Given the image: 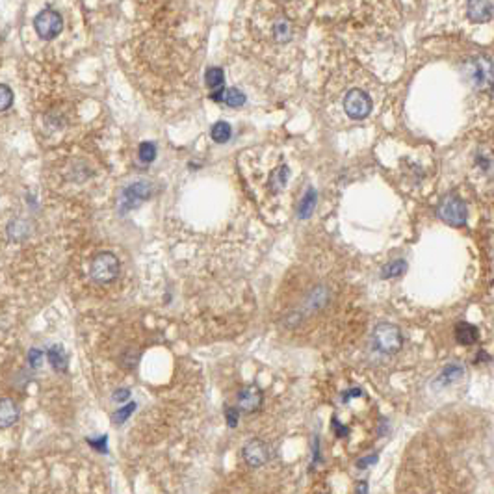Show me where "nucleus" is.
Returning <instances> with one entry per match:
<instances>
[{"mask_svg":"<svg viewBox=\"0 0 494 494\" xmlns=\"http://www.w3.org/2000/svg\"><path fill=\"white\" fill-rule=\"evenodd\" d=\"M210 99L212 101H215V103H223L230 108L244 106L245 101H247L244 91L238 88H227V89H221V91H215V94L210 95Z\"/></svg>","mask_w":494,"mask_h":494,"instance_id":"9d476101","label":"nucleus"},{"mask_svg":"<svg viewBox=\"0 0 494 494\" xmlns=\"http://www.w3.org/2000/svg\"><path fill=\"white\" fill-rule=\"evenodd\" d=\"M357 494H366L368 493V483L366 481H359L357 483V490H355Z\"/></svg>","mask_w":494,"mask_h":494,"instance_id":"c756f323","label":"nucleus"},{"mask_svg":"<svg viewBox=\"0 0 494 494\" xmlns=\"http://www.w3.org/2000/svg\"><path fill=\"white\" fill-rule=\"evenodd\" d=\"M47 359H49L50 366L54 368V370H58V372H65L67 370V364H69V359H67V353L64 352V347L62 346H50L49 352H47Z\"/></svg>","mask_w":494,"mask_h":494,"instance_id":"ddd939ff","label":"nucleus"},{"mask_svg":"<svg viewBox=\"0 0 494 494\" xmlns=\"http://www.w3.org/2000/svg\"><path fill=\"white\" fill-rule=\"evenodd\" d=\"M401 344H403V338H401L400 329L392 323H379L376 329H374V346L376 349H379L381 353H398L401 349Z\"/></svg>","mask_w":494,"mask_h":494,"instance_id":"7ed1b4c3","label":"nucleus"},{"mask_svg":"<svg viewBox=\"0 0 494 494\" xmlns=\"http://www.w3.org/2000/svg\"><path fill=\"white\" fill-rule=\"evenodd\" d=\"M134 411H136V403L133 401V403H128V405H125L123 409H119L118 412H113V422H116V424H123Z\"/></svg>","mask_w":494,"mask_h":494,"instance_id":"b1692460","label":"nucleus"},{"mask_svg":"<svg viewBox=\"0 0 494 494\" xmlns=\"http://www.w3.org/2000/svg\"><path fill=\"white\" fill-rule=\"evenodd\" d=\"M439 215L441 220L454 227L463 225L466 221V206L457 196H446L439 205Z\"/></svg>","mask_w":494,"mask_h":494,"instance_id":"0eeeda50","label":"nucleus"},{"mask_svg":"<svg viewBox=\"0 0 494 494\" xmlns=\"http://www.w3.org/2000/svg\"><path fill=\"white\" fill-rule=\"evenodd\" d=\"M262 405V391L257 385L244 387L238 392V409L244 412L259 411Z\"/></svg>","mask_w":494,"mask_h":494,"instance_id":"1a4fd4ad","label":"nucleus"},{"mask_svg":"<svg viewBox=\"0 0 494 494\" xmlns=\"http://www.w3.org/2000/svg\"><path fill=\"white\" fill-rule=\"evenodd\" d=\"M316 199H318V196H316V191L310 188V190H307V193L303 196V199H301V203H299L298 206V218L299 220H307V218H310V214H313L314 206H316Z\"/></svg>","mask_w":494,"mask_h":494,"instance_id":"dca6fc26","label":"nucleus"},{"mask_svg":"<svg viewBox=\"0 0 494 494\" xmlns=\"http://www.w3.org/2000/svg\"><path fill=\"white\" fill-rule=\"evenodd\" d=\"M88 442L91 446H94L95 450H99V451H106V437H101V439H88Z\"/></svg>","mask_w":494,"mask_h":494,"instance_id":"cd10ccee","label":"nucleus"},{"mask_svg":"<svg viewBox=\"0 0 494 494\" xmlns=\"http://www.w3.org/2000/svg\"><path fill=\"white\" fill-rule=\"evenodd\" d=\"M113 401H118V403H123V401H127L128 398H130V391L128 388H119V391L113 392Z\"/></svg>","mask_w":494,"mask_h":494,"instance_id":"bb28decb","label":"nucleus"},{"mask_svg":"<svg viewBox=\"0 0 494 494\" xmlns=\"http://www.w3.org/2000/svg\"><path fill=\"white\" fill-rule=\"evenodd\" d=\"M478 329L474 327V325H470V323H459L457 327H455V338L459 340L461 344H474L476 340H478Z\"/></svg>","mask_w":494,"mask_h":494,"instance_id":"a211bd4d","label":"nucleus"},{"mask_svg":"<svg viewBox=\"0 0 494 494\" xmlns=\"http://www.w3.org/2000/svg\"><path fill=\"white\" fill-rule=\"evenodd\" d=\"M403 271H405V262L403 260H396V262H392V264H388L387 268L383 269V277H398Z\"/></svg>","mask_w":494,"mask_h":494,"instance_id":"5701e85b","label":"nucleus"},{"mask_svg":"<svg viewBox=\"0 0 494 494\" xmlns=\"http://www.w3.org/2000/svg\"><path fill=\"white\" fill-rule=\"evenodd\" d=\"M377 461V455H372V457H366V459H361L359 461V468H364V466L372 465V463H376Z\"/></svg>","mask_w":494,"mask_h":494,"instance_id":"c85d7f7f","label":"nucleus"},{"mask_svg":"<svg viewBox=\"0 0 494 494\" xmlns=\"http://www.w3.org/2000/svg\"><path fill=\"white\" fill-rule=\"evenodd\" d=\"M344 110L352 119H366L372 112V99L362 89H352L344 97Z\"/></svg>","mask_w":494,"mask_h":494,"instance_id":"423d86ee","label":"nucleus"},{"mask_svg":"<svg viewBox=\"0 0 494 494\" xmlns=\"http://www.w3.org/2000/svg\"><path fill=\"white\" fill-rule=\"evenodd\" d=\"M91 279L101 284H108L118 279L119 275V259L113 253H99L89 268Z\"/></svg>","mask_w":494,"mask_h":494,"instance_id":"f03ea898","label":"nucleus"},{"mask_svg":"<svg viewBox=\"0 0 494 494\" xmlns=\"http://www.w3.org/2000/svg\"><path fill=\"white\" fill-rule=\"evenodd\" d=\"M465 71L476 89L487 91L494 86V64L489 56H472L465 64Z\"/></svg>","mask_w":494,"mask_h":494,"instance_id":"f257e3e1","label":"nucleus"},{"mask_svg":"<svg viewBox=\"0 0 494 494\" xmlns=\"http://www.w3.org/2000/svg\"><path fill=\"white\" fill-rule=\"evenodd\" d=\"M17 420H19V409L10 398H4L0 403V426H2V430H6V427L13 426Z\"/></svg>","mask_w":494,"mask_h":494,"instance_id":"f8f14e48","label":"nucleus"},{"mask_svg":"<svg viewBox=\"0 0 494 494\" xmlns=\"http://www.w3.org/2000/svg\"><path fill=\"white\" fill-rule=\"evenodd\" d=\"M325 301H327V290L323 288V286H318V288H314L313 292H310V296H308L307 307L320 308V307H323V303H325Z\"/></svg>","mask_w":494,"mask_h":494,"instance_id":"aec40b11","label":"nucleus"},{"mask_svg":"<svg viewBox=\"0 0 494 494\" xmlns=\"http://www.w3.org/2000/svg\"><path fill=\"white\" fill-rule=\"evenodd\" d=\"M205 84L212 89V91H215V89L221 91V89H223V84H225V73H223V69L221 67L206 69Z\"/></svg>","mask_w":494,"mask_h":494,"instance_id":"f3484780","label":"nucleus"},{"mask_svg":"<svg viewBox=\"0 0 494 494\" xmlns=\"http://www.w3.org/2000/svg\"><path fill=\"white\" fill-rule=\"evenodd\" d=\"M210 136L215 143H227L232 136V128L227 121H218L214 127L210 128Z\"/></svg>","mask_w":494,"mask_h":494,"instance_id":"6ab92c4d","label":"nucleus"},{"mask_svg":"<svg viewBox=\"0 0 494 494\" xmlns=\"http://www.w3.org/2000/svg\"><path fill=\"white\" fill-rule=\"evenodd\" d=\"M152 186L149 182H134L130 186H127L119 196V214L125 215L137 205H142L143 201L151 197Z\"/></svg>","mask_w":494,"mask_h":494,"instance_id":"39448f33","label":"nucleus"},{"mask_svg":"<svg viewBox=\"0 0 494 494\" xmlns=\"http://www.w3.org/2000/svg\"><path fill=\"white\" fill-rule=\"evenodd\" d=\"M242 457L249 466L259 468V466L266 465L269 459L268 444L260 439H251L249 442H245L244 450H242Z\"/></svg>","mask_w":494,"mask_h":494,"instance_id":"6e6552de","label":"nucleus"},{"mask_svg":"<svg viewBox=\"0 0 494 494\" xmlns=\"http://www.w3.org/2000/svg\"><path fill=\"white\" fill-rule=\"evenodd\" d=\"M466 11H468V17L474 21V23H487V21L493 17L494 6H493V2L474 0V2H468V6H466Z\"/></svg>","mask_w":494,"mask_h":494,"instance_id":"9b49d317","label":"nucleus"},{"mask_svg":"<svg viewBox=\"0 0 494 494\" xmlns=\"http://www.w3.org/2000/svg\"><path fill=\"white\" fill-rule=\"evenodd\" d=\"M288 176H290L288 166L277 167V169H275V172L271 173V176H269V181H268L269 190L274 191V193H279V191L283 190L284 186H286V182H288Z\"/></svg>","mask_w":494,"mask_h":494,"instance_id":"4468645a","label":"nucleus"},{"mask_svg":"<svg viewBox=\"0 0 494 494\" xmlns=\"http://www.w3.org/2000/svg\"><path fill=\"white\" fill-rule=\"evenodd\" d=\"M11 104H13V91H11L6 84H2V86H0V110L6 112Z\"/></svg>","mask_w":494,"mask_h":494,"instance_id":"4be33fe9","label":"nucleus"},{"mask_svg":"<svg viewBox=\"0 0 494 494\" xmlns=\"http://www.w3.org/2000/svg\"><path fill=\"white\" fill-rule=\"evenodd\" d=\"M137 157H140V160H142L143 164H151V162L157 158V145L152 142H143L142 145H140Z\"/></svg>","mask_w":494,"mask_h":494,"instance_id":"412c9836","label":"nucleus"},{"mask_svg":"<svg viewBox=\"0 0 494 494\" xmlns=\"http://www.w3.org/2000/svg\"><path fill=\"white\" fill-rule=\"evenodd\" d=\"M361 394H362V392L359 391V388H353V391H349V392H346V394H344V401H347V400H349V398H353V396H361Z\"/></svg>","mask_w":494,"mask_h":494,"instance_id":"7c9ffc66","label":"nucleus"},{"mask_svg":"<svg viewBox=\"0 0 494 494\" xmlns=\"http://www.w3.org/2000/svg\"><path fill=\"white\" fill-rule=\"evenodd\" d=\"M225 416H227V424H229V427L238 426V409H236V407H227Z\"/></svg>","mask_w":494,"mask_h":494,"instance_id":"a878e982","label":"nucleus"},{"mask_svg":"<svg viewBox=\"0 0 494 494\" xmlns=\"http://www.w3.org/2000/svg\"><path fill=\"white\" fill-rule=\"evenodd\" d=\"M34 28L41 40L52 41L54 38H58V34L64 28V19H62V15L58 11L47 8V10L35 15Z\"/></svg>","mask_w":494,"mask_h":494,"instance_id":"20e7f679","label":"nucleus"},{"mask_svg":"<svg viewBox=\"0 0 494 494\" xmlns=\"http://www.w3.org/2000/svg\"><path fill=\"white\" fill-rule=\"evenodd\" d=\"M43 359H45V353L40 352V349H35V347L28 352V362H30V366L34 368V370H38V368L43 364Z\"/></svg>","mask_w":494,"mask_h":494,"instance_id":"393cba45","label":"nucleus"},{"mask_svg":"<svg viewBox=\"0 0 494 494\" xmlns=\"http://www.w3.org/2000/svg\"><path fill=\"white\" fill-rule=\"evenodd\" d=\"M271 34H274L275 41L277 43H288L294 35V30L286 19H279L274 23V28H271Z\"/></svg>","mask_w":494,"mask_h":494,"instance_id":"2eb2a0df","label":"nucleus"}]
</instances>
